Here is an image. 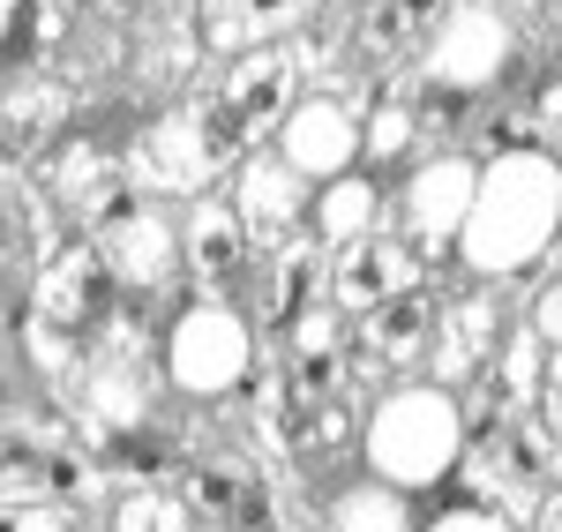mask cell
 <instances>
[{
    "instance_id": "277c9868",
    "label": "cell",
    "mask_w": 562,
    "mask_h": 532,
    "mask_svg": "<svg viewBox=\"0 0 562 532\" xmlns=\"http://www.w3.org/2000/svg\"><path fill=\"white\" fill-rule=\"evenodd\" d=\"M450 480L473 502L503 510L510 525H540V510L555 502V435L532 412H487V420L465 428Z\"/></svg>"
},
{
    "instance_id": "484cf974",
    "label": "cell",
    "mask_w": 562,
    "mask_h": 532,
    "mask_svg": "<svg viewBox=\"0 0 562 532\" xmlns=\"http://www.w3.org/2000/svg\"><path fill=\"white\" fill-rule=\"evenodd\" d=\"M105 532H211V525L188 510L180 488H166V480H135V488L113 502V525Z\"/></svg>"
},
{
    "instance_id": "d590c367",
    "label": "cell",
    "mask_w": 562,
    "mask_h": 532,
    "mask_svg": "<svg viewBox=\"0 0 562 532\" xmlns=\"http://www.w3.org/2000/svg\"><path fill=\"white\" fill-rule=\"evenodd\" d=\"M540 270H562V211H555V240H548V256H540Z\"/></svg>"
},
{
    "instance_id": "6da1fadb",
    "label": "cell",
    "mask_w": 562,
    "mask_h": 532,
    "mask_svg": "<svg viewBox=\"0 0 562 532\" xmlns=\"http://www.w3.org/2000/svg\"><path fill=\"white\" fill-rule=\"evenodd\" d=\"M555 211H562V158L555 150H487L473 180V211L458 225V263L480 285H510L532 278L548 240H555Z\"/></svg>"
},
{
    "instance_id": "7a4b0ae2",
    "label": "cell",
    "mask_w": 562,
    "mask_h": 532,
    "mask_svg": "<svg viewBox=\"0 0 562 532\" xmlns=\"http://www.w3.org/2000/svg\"><path fill=\"white\" fill-rule=\"evenodd\" d=\"M458 450H465V405L428 375L375 390V405L360 412V465L405 495L442 488L458 473Z\"/></svg>"
},
{
    "instance_id": "4dcf8cb0",
    "label": "cell",
    "mask_w": 562,
    "mask_h": 532,
    "mask_svg": "<svg viewBox=\"0 0 562 532\" xmlns=\"http://www.w3.org/2000/svg\"><path fill=\"white\" fill-rule=\"evenodd\" d=\"M532 420L548 428L562 443V346H548V360H540V390H532Z\"/></svg>"
},
{
    "instance_id": "8d00e7d4",
    "label": "cell",
    "mask_w": 562,
    "mask_h": 532,
    "mask_svg": "<svg viewBox=\"0 0 562 532\" xmlns=\"http://www.w3.org/2000/svg\"><path fill=\"white\" fill-rule=\"evenodd\" d=\"M540 532H562V495L548 502V510H540Z\"/></svg>"
},
{
    "instance_id": "d6986e66",
    "label": "cell",
    "mask_w": 562,
    "mask_h": 532,
    "mask_svg": "<svg viewBox=\"0 0 562 532\" xmlns=\"http://www.w3.org/2000/svg\"><path fill=\"white\" fill-rule=\"evenodd\" d=\"M323 0H203V45L211 53H256V45H278L285 31H301Z\"/></svg>"
},
{
    "instance_id": "9a60e30c",
    "label": "cell",
    "mask_w": 562,
    "mask_h": 532,
    "mask_svg": "<svg viewBox=\"0 0 562 532\" xmlns=\"http://www.w3.org/2000/svg\"><path fill=\"white\" fill-rule=\"evenodd\" d=\"M503 322H510V315L495 301V285H473V293L442 301V308H435V330H428V353H420V375L442 383V390H465L480 375V360L495 353Z\"/></svg>"
},
{
    "instance_id": "d6a6232c",
    "label": "cell",
    "mask_w": 562,
    "mask_h": 532,
    "mask_svg": "<svg viewBox=\"0 0 562 532\" xmlns=\"http://www.w3.org/2000/svg\"><path fill=\"white\" fill-rule=\"evenodd\" d=\"M450 8H458V0H397V15H405V31H413V45L428 38V31L442 23V15H450Z\"/></svg>"
},
{
    "instance_id": "7c38bea8",
    "label": "cell",
    "mask_w": 562,
    "mask_h": 532,
    "mask_svg": "<svg viewBox=\"0 0 562 532\" xmlns=\"http://www.w3.org/2000/svg\"><path fill=\"white\" fill-rule=\"evenodd\" d=\"M435 308H442V293H435V278H428V285H413V293H390L383 308L352 315L360 338H346V383H383L397 367H420Z\"/></svg>"
},
{
    "instance_id": "3957f363",
    "label": "cell",
    "mask_w": 562,
    "mask_h": 532,
    "mask_svg": "<svg viewBox=\"0 0 562 532\" xmlns=\"http://www.w3.org/2000/svg\"><path fill=\"white\" fill-rule=\"evenodd\" d=\"M262 360L256 346V315L240 301H217V293H180L166 330H158V367H166V390L195 405H217L248 383V367Z\"/></svg>"
},
{
    "instance_id": "4316f807",
    "label": "cell",
    "mask_w": 562,
    "mask_h": 532,
    "mask_svg": "<svg viewBox=\"0 0 562 532\" xmlns=\"http://www.w3.org/2000/svg\"><path fill=\"white\" fill-rule=\"evenodd\" d=\"M45 495V450H23L0 428V502H38Z\"/></svg>"
},
{
    "instance_id": "8992f818",
    "label": "cell",
    "mask_w": 562,
    "mask_h": 532,
    "mask_svg": "<svg viewBox=\"0 0 562 532\" xmlns=\"http://www.w3.org/2000/svg\"><path fill=\"white\" fill-rule=\"evenodd\" d=\"M518 68H525V38L495 0H458L428 38H420V90H442V98L518 90L525 83Z\"/></svg>"
},
{
    "instance_id": "5b68a950",
    "label": "cell",
    "mask_w": 562,
    "mask_h": 532,
    "mask_svg": "<svg viewBox=\"0 0 562 532\" xmlns=\"http://www.w3.org/2000/svg\"><path fill=\"white\" fill-rule=\"evenodd\" d=\"M240 158H248V143L233 135V121H225V105H217L211 90L173 98L166 113H143L135 150H128L135 180L150 195H211Z\"/></svg>"
},
{
    "instance_id": "836d02e7",
    "label": "cell",
    "mask_w": 562,
    "mask_h": 532,
    "mask_svg": "<svg viewBox=\"0 0 562 532\" xmlns=\"http://www.w3.org/2000/svg\"><path fill=\"white\" fill-rule=\"evenodd\" d=\"M0 367H23V346H15V308H8V263H0Z\"/></svg>"
},
{
    "instance_id": "9c48e42d",
    "label": "cell",
    "mask_w": 562,
    "mask_h": 532,
    "mask_svg": "<svg viewBox=\"0 0 562 532\" xmlns=\"http://www.w3.org/2000/svg\"><path fill=\"white\" fill-rule=\"evenodd\" d=\"M435 263L405 240V233H360V240H346V248H330V270H323V301L346 315H368L383 308L390 293H413V285H428Z\"/></svg>"
},
{
    "instance_id": "7402d4cb",
    "label": "cell",
    "mask_w": 562,
    "mask_h": 532,
    "mask_svg": "<svg viewBox=\"0 0 562 532\" xmlns=\"http://www.w3.org/2000/svg\"><path fill=\"white\" fill-rule=\"evenodd\" d=\"M323 532H420V510L405 488H390L375 473H352L323 502Z\"/></svg>"
},
{
    "instance_id": "ba28073f",
    "label": "cell",
    "mask_w": 562,
    "mask_h": 532,
    "mask_svg": "<svg viewBox=\"0 0 562 532\" xmlns=\"http://www.w3.org/2000/svg\"><path fill=\"white\" fill-rule=\"evenodd\" d=\"M473 180H480V158H465V150L413 158V173L390 188V233H405L428 263H442V248L458 240V225L473 211Z\"/></svg>"
},
{
    "instance_id": "e575fe53",
    "label": "cell",
    "mask_w": 562,
    "mask_h": 532,
    "mask_svg": "<svg viewBox=\"0 0 562 532\" xmlns=\"http://www.w3.org/2000/svg\"><path fill=\"white\" fill-rule=\"evenodd\" d=\"M495 8H503L510 23H548V15H555V0H495Z\"/></svg>"
},
{
    "instance_id": "74e56055",
    "label": "cell",
    "mask_w": 562,
    "mask_h": 532,
    "mask_svg": "<svg viewBox=\"0 0 562 532\" xmlns=\"http://www.w3.org/2000/svg\"><path fill=\"white\" fill-rule=\"evenodd\" d=\"M555 495H562V443H555Z\"/></svg>"
},
{
    "instance_id": "44dd1931",
    "label": "cell",
    "mask_w": 562,
    "mask_h": 532,
    "mask_svg": "<svg viewBox=\"0 0 562 532\" xmlns=\"http://www.w3.org/2000/svg\"><path fill=\"white\" fill-rule=\"evenodd\" d=\"M53 128H68V83L60 76L0 83V158H38Z\"/></svg>"
},
{
    "instance_id": "30bf717a",
    "label": "cell",
    "mask_w": 562,
    "mask_h": 532,
    "mask_svg": "<svg viewBox=\"0 0 562 532\" xmlns=\"http://www.w3.org/2000/svg\"><path fill=\"white\" fill-rule=\"evenodd\" d=\"M248 263H256V240H248L240 211L225 195H188L180 203V285L233 301L248 285Z\"/></svg>"
},
{
    "instance_id": "5bb4252c",
    "label": "cell",
    "mask_w": 562,
    "mask_h": 532,
    "mask_svg": "<svg viewBox=\"0 0 562 532\" xmlns=\"http://www.w3.org/2000/svg\"><path fill=\"white\" fill-rule=\"evenodd\" d=\"M270 150L293 166L301 180H338L360 166V105H346V98H293V113L278 121V135H270Z\"/></svg>"
},
{
    "instance_id": "f35d334b",
    "label": "cell",
    "mask_w": 562,
    "mask_h": 532,
    "mask_svg": "<svg viewBox=\"0 0 562 532\" xmlns=\"http://www.w3.org/2000/svg\"><path fill=\"white\" fill-rule=\"evenodd\" d=\"M90 8H128V0H90Z\"/></svg>"
},
{
    "instance_id": "f1b7e54d",
    "label": "cell",
    "mask_w": 562,
    "mask_h": 532,
    "mask_svg": "<svg viewBox=\"0 0 562 532\" xmlns=\"http://www.w3.org/2000/svg\"><path fill=\"white\" fill-rule=\"evenodd\" d=\"M405 45H413V31H405L397 0H368V15H360V60H390Z\"/></svg>"
},
{
    "instance_id": "ac0fdd59",
    "label": "cell",
    "mask_w": 562,
    "mask_h": 532,
    "mask_svg": "<svg viewBox=\"0 0 562 532\" xmlns=\"http://www.w3.org/2000/svg\"><path fill=\"white\" fill-rule=\"evenodd\" d=\"M90 0H0V83L53 76V60H68L76 23Z\"/></svg>"
},
{
    "instance_id": "4fadbf2b",
    "label": "cell",
    "mask_w": 562,
    "mask_h": 532,
    "mask_svg": "<svg viewBox=\"0 0 562 532\" xmlns=\"http://www.w3.org/2000/svg\"><path fill=\"white\" fill-rule=\"evenodd\" d=\"M173 488L188 495V510L211 532H285L278 488L262 480L256 465H240V457H188Z\"/></svg>"
},
{
    "instance_id": "e0dca14e",
    "label": "cell",
    "mask_w": 562,
    "mask_h": 532,
    "mask_svg": "<svg viewBox=\"0 0 562 532\" xmlns=\"http://www.w3.org/2000/svg\"><path fill=\"white\" fill-rule=\"evenodd\" d=\"M256 330H285L293 315L307 308V301H323V270H330V248L307 233V225H293L285 240H270V248H256Z\"/></svg>"
},
{
    "instance_id": "d4e9b609",
    "label": "cell",
    "mask_w": 562,
    "mask_h": 532,
    "mask_svg": "<svg viewBox=\"0 0 562 532\" xmlns=\"http://www.w3.org/2000/svg\"><path fill=\"white\" fill-rule=\"evenodd\" d=\"M413 150H420V105H413L405 90H390V98H375V105L360 113V158L383 173V166L413 158Z\"/></svg>"
},
{
    "instance_id": "ffe728a7",
    "label": "cell",
    "mask_w": 562,
    "mask_h": 532,
    "mask_svg": "<svg viewBox=\"0 0 562 532\" xmlns=\"http://www.w3.org/2000/svg\"><path fill=\"white\" fill-rule=\"evenodd\" d=\"M390 225V195L375 173H338L315 188V203H307V233L323 240V248H346V240H360V233H383Z\"/></svg>"
},
{
    "instance_id": "52a82bcc",
    "label": "cell",
    "mask_w": 562,
    "mask_h": 532,
    "mask_svg": "<svg viewBox=\"0 0 562 532\" xmlns=\"http://www.w3.org/2000/svg\"><path fill=\"white\" fill-rule=\"evenodd\" d=\"M90 248L105 256L121 301H135V308L173 315V301L188 293V285H180V211H166L158 195H143L135 211H121L113 225H98Z\"/></svg>"
},
{
    "instance_id": "1f68e13d",
    "label": "cell",
    "mask_w": 562,
    "mask_h": 532,
    "mask_svg": "<svg viewBox=\"0 0 562 532\" xmlns=\"http://www.w3.org/2000/svg\"><path fill=\"white\" fill-rule=\"evenodd\" d=\"M525 322L540 330V346H562V270H548V278L532 285V308H525Z\"/></svg>"
},
{
    "instance_id": "83f0119b",
    "label": "cell",
    "mask_w": 562,
    "mask_h": 532,
    "mask_svg": "<svg viewBox=\"0 0 562 532\" xmlns=\"http://www.w3.org/2000/svg\"><path fill=\"white\" fill-rule=\"evenodd\" d=\"M420 532H525V525H510L503 510H487L473 495H458V502H435L428 518H420Z\"/></svg>"
},
{
    "instance_id": "cb8c5ba5",
    "label": "cell",
    "mask_w": 562,
    "mask_h": 532,
    "mask_svg": "<svg viewBox=\"0 0 562 532\" xmlns=\"http://www.w3.org/2000/svg\"><path fill=\"white\" fill-rule=\"evenodd\" d=\"M90 465L113 473V480H166V473H180V443L158 428V420H143V428L90 435Z\"/></svg>"
},
{
    "instance_id": "2e32d148",
    "label": "cell",
    "mask_w": 562,
    "mask_h": 532,
    "mask_svg": "<svg viewBox=\"0 0 562 532\" xmlns=\"http://www.w3.org/2000/svg\"><path fill=\"white\" fill-rule=\"evenodd\" d=\"M225 188H233L225 203L240 211V225H248V240H256V248H270V240H285L293 225H307V203H315V180H301L278 150H270V143L248 150V158L225 173Z\"/></svg>"
},
{
    "instance_id": "f546056e",
    "label": "cell",
    "mask_w": 562,
    "mask_h": 532,
    "mask_svg": "<svg viewBox=\"0 0 562 532\" xmlns=\"http://www.w3.org/2000/svg\"><path fill=\"white\" fill-rule=\"evenodd\" d=\"M0 532H76L68 502H0Z\"/></svg>"
},
{
    "instance_id": "603a6c76",
    "label": "cell",
    "mask_w": 562,
    "mask_h": 532,
    "mask_svg": "<svg viewBox=\"0 0 562 532\" xmlns=\"http://www.w3.org/2000/svg\"><path fill=\"white\" fill-rule=\"evenodd\" d=\"M285 450L301 473H330L346 450H360V412L346 398H323V405H301L293 428H285Z\"/></svg>"
},
{
    "instance_id": "8fae6325",
    "label": "cell",
    "mask_w": 562,
    "mask_h": 532,
    "mask_svg": "<svg viewBox=\"0 0 562 532\" xmlns=\"http://www.w3.org/2000/svg\"><path fill=\"white\" fill-rule=\"evenodd\" d=\"M211 98L225 105L233 135H240L248 150H262V143L278 135V121L293 113V98H301V60H293V45H256V53H233Z\"/></svg>"
}]
</instances>
